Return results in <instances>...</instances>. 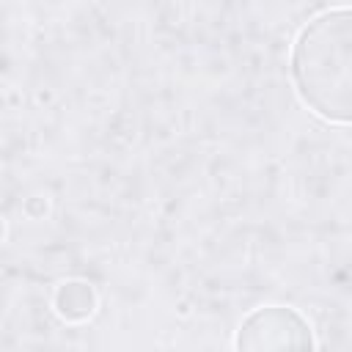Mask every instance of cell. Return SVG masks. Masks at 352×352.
<instances>
[{"label": "cell", "instance_id": "cell-1", "mask_svg": "<svg viewBox=\"0 0 352 352\" xmlns=\"http://www.w3.org/2000/svg\"><path fill=\"white\" fill-rule=\"evenodd\" d=\"M292 82L308 110L352 124V8L314 16L292 44Z\"/></svg>", "mask_w": 352, "mask_h": 352}, {"label": "cell", "instance_id": "cell-3", "mask_svg": "<svg viewBox=\"0 0 352 352\" xmlns=\"http://www.w3.org/2000/svg\"><path fill=\"white\" fill-rule=\"evenodd\" d=\"M52 308L63 322H85L96 311V292L88 280H63L52 294Z\"/></svg>", "mask_w": 352, "mask_h": 352}, {"label": "cell", "instance_id": "cell-2", "mask_svg": "<svg viewBox=\"0 0 352 352\" xmlns=\"http://www.w3.org/2000/svg\"><path fill=\"white\" fill-rule=\"evenodd\" d=\"M311 324L286 305H264L248 314L236 330V349L248 352H283L311 349Z\"/></svg>", "mask_w": 352, "mask_h": 352}]
</instances>
